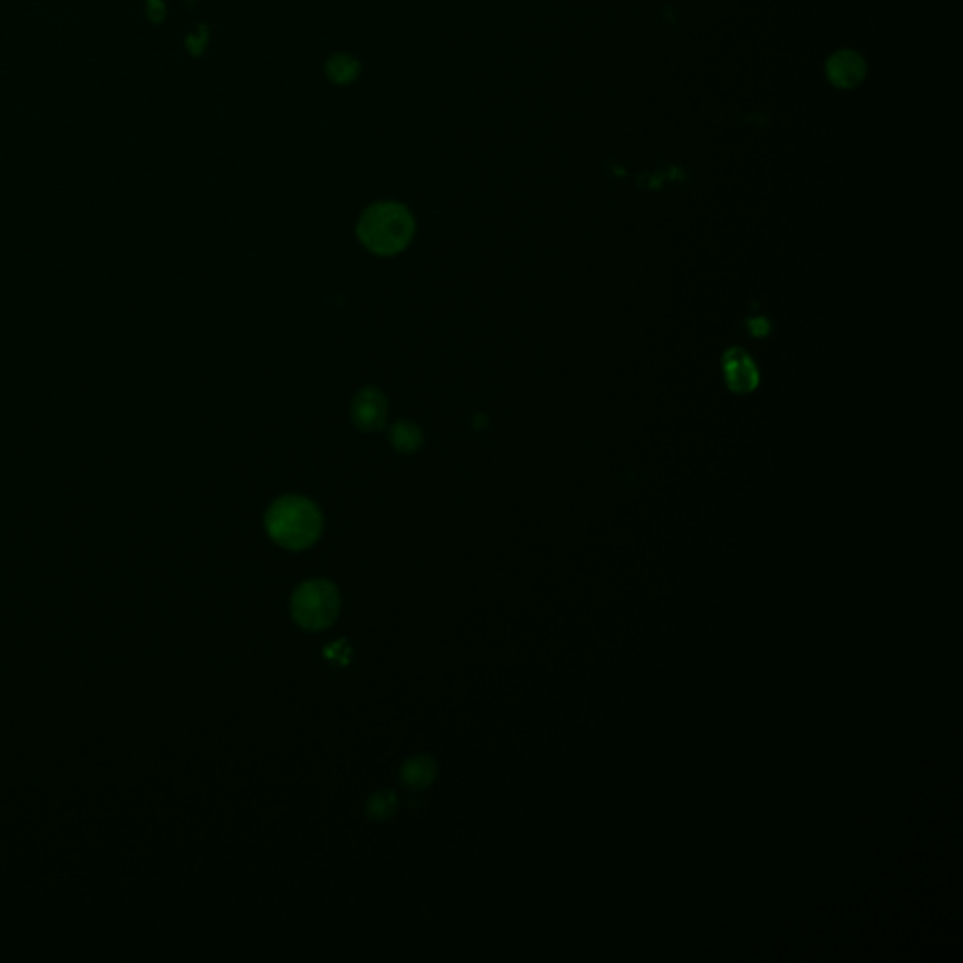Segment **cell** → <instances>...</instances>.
Returning a JSON list of instances; mask_svg holds the SVG:
<instances>
[{
  "label": "cell",
  "instance_id": "5b68a950",
  "mask_svg": "<svg viewBox=\"0 0 963 963\" xmlns=\"http://www.w3.org/2000/svg\"><path fill=\"white\" fill-rule=\"evenodd\" d=\"M828 78L841 89L856 87L865 76V62L854 52H839L828 61Z\"/></svg>",
  "mask_w": 963,
  "mask_h": 963
},
{
  "label": "cell",
  "instance_id": "ba28073f",
  "mask_svg": "<svg viewBox=\"0 0 963 963\" xmlns=\"http://www.w3.org/2000/svg\"><path fill=\"white\" fill-rule=\"evenodd\" d=\"M390 443L401 453H413L422 448L424 435L422 429L408 420H397L390 427Z\"/></svg>",
  "mask_w": 963,
  "mask_h": 963
},
{
  "label": "cell",
  "instance_id": "8fae6325",
  "mask_svg": "<svg viewBox=\"0 0 963 963\" xmlns=\"http://www.w3.org/2000/svg\"><path fill=\"white\" fill-rule=\"evenodd\" d=\"M207 42H209V31H207L205 25H200L196 36L192 34V36L186 38V50L190 52V55L198 57V55H202L205 52Z\"/></svg>",
  "mask_w": 963,
  "mask_h": 963
},
{
  "label": "cell",
  "instance_id": "7a4b0ae2",
  "mask_svg": "<svg viewBox=\"0 0 963 963\" xmlns=\"http://www.w3.org/2000/svg\"><path fill=\"white\" fill-rule=\"evenodd\" d=\"M324 520L312 501L300 495L277 499L268 514L266 529L270 537L286 549H305L315 544L322 533Z\"/></svg>",
  "mask_w": 963,
  "mask_h": 963
},
{
  "label": "cell",
  "instance_id": "7c38bea8",
  "mask_svg": "<svg viewBox=\"0 0 963 963\" xmlns=\"http://www.w3.org/2000/svg\"><path fill=\"white\" fill-rule=\"evenodd\" d=\"M149 6H151V17L155 21H162L164 14H166V6H164L162 0H149Z\"/></svg>",
  "mask_w": 963,
  "mask_h": 963
},
{
  "label": "cell",
  "instance_id": "8992f818",
  "mask_svg": "<svg viewBox=\"0 0 963 963\" xmlns=\"http://www.w3.org/2000/svg\"><path fill=\"white\" fill-rule=\"evenodd\" d=\"M437 776H439V766L427 755L411 757L401 766V772H399L401 783L408 790H424L435 783Z\"/></svg>",
  "mask_w": 963,
  "mask_h": 963
},
{
  "label": "cell",
  "instance_id": "30bf717a",
  "mask_svg": "<svg viewBox=\"0 0 963 963\" xmlns=\"http://www.w3.org/2000/svg\"><path fill=\"white\" fill-rule=\"evenodd\" d=\"M399 807V798L394 790H378L367 800L366 813L373 821H388Z\"/></svg>",
  "mask_w": 963,
  "mask_h": 963
},
{
  "label": "cell",
  "instance_id": "277c9868",
  "mask_svg": "<svg viewBox=\"0 0 963 963\" xmlns=\"http://www.w3.org/2000/svg\"><path fill=\"white\" fill-rule=\"evenodd\" d=\"M352 420L361 431H378L388 416V401L378 388H361L352 399Z\"/></svg>",
  "mask_w": 963,
  "mask_h": 963
},
{
  "label": "cell",
  "instance_id": "3957f363",
  "mask_svg": "<svg viewBox=\"0 0 963 963\" xmlns=\"http://www.w3.org/2000/svg\"><path fill=\"white\" fill-rule=\"evenodd\" d=\"M341 612V596L328 580L303 582L292 595V617L305 631H324Z\"/></svg>",
  "mask_w": 963,
  "mask_h": 963
},
{
  "label": "cell",
  "instance_id": "52a82bcc",
  "mask_svg": "<svg viewBox=\"0 0 963 963\" xmlns=\"http://www.w3.org/2000/svg\"><path fill=\"white\" fill-rule=\"evenodd\" d=\"M324 74L326 78L339 87H347L354 83L361 74V62L358 57L347 52H337L329 55L324 62Z\"/></svg>",
  "mask_w": 963,
  "mask_h": 963
},
{
  "label": "cell",
  "instance_id": "6da1fadb",
  "mask_svg": "<svg viewBox=\"0 0 963 963\" xmlns=\"http://www.w3.org/2000/svg\"><path fill=\"white\" fill-rule=\"evenodd\" d=\"M415 216L399 202H377L359 216L358 237L371 253L392 256L401 253L415 235Z\"/></svg>",
  "mask_w": 963,
  "mask_h": 963
},
{
  "label": "cell",
  "instance_id": "9c48e42d",
  "mask_svg": "<svg viewBox=\"0 0 963 963\" xmlns=\"http://www.w3.org/2000/svg\"><path fill=\"white\" fill-rule=\"evenodd\" d=\"M727 378L736 390H751L755 386V367L748 356L739 352L727 358Z\"/></svg>",
  "mask_w": 963,
  "mask_h": 963
}]
</instances>
